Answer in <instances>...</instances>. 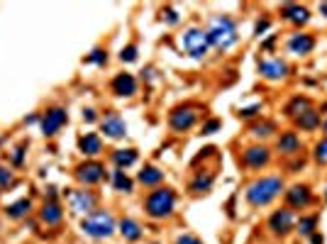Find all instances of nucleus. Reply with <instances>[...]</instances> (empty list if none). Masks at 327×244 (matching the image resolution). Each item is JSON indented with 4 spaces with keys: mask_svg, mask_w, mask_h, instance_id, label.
I'll return each instance as SVG.
<instances>
[{
    "mask_svg": "<svg viewBox=\"0 0 327 244\" xmlns=\"http://www.w3.org/2000/svg\"><path fill=\"white\" fill-rule=\"evenodd\" d=\"M266 161H269V149H264V147H249L244 151V164L252 169H259Z\"/></svg>",
    "mask_w": 327,
    "mask_h": 244,
    "instance_id": "nucleus-15",
    "label": "nucleus"
},
{
    "mask_svg": "<svg viewBox=\"0 0 327 244\" xmlns=\"http://www.w3.org/2000/svg\"><path fill=\"white\" fill-rule=\"evenodd\" d=\"M315 159L320 164H327V139H322V142L315 147Z\"/></svg>",
    "mask_w": 327,
    "mask_h": 244,
    "instance_id": "nucleus-32",
    "label": "nucleus"
},
{
    "mask_svg": "<svg viewBox=\"0 0 327 244\" xmlns=\"http://www.w3.org/2000/svg\"><path fill=\"white\" fill-rule=\"evenodd\" d=\"M83 120H86V122H93V120H96V110H91V108L83 110Z\"/></svg>",
    "mask_w": 327,
    "mask_h": 244,
    "instance_id": "nucleus-38",
    "label": "nucleus"
},
{
    "mask_svg": "<svg viewBox=\"0 0 327 244\" xmlns=\"http://www.w3.org/2000/svg\"><path fill=\"white\" fill-rule=\"evenodd\" d=\"M81 230L86 232V234H91V237H96V239H103V237H110V234H112L115 220H112V215L105 213V210H96V213H91V215L81 222Z\"/></svg>",
    "mask_w": 327,
    "mask_h": 244,
    "instance_id": "nucleus-3",
    "label": "nucleus"
},
{
    "mask_svg": "<svg viewBox=\"0 0 327 244\" xmlns=\"http://www.w3.org/2000/svg\"><path fill=\"white\" fill-rule=\"evenodd\" d=\"M298 230L303 232V234H313L315 230V217H303L298 222Z\"/></svg>",
    "mask_w": 327,
    "mask_h": 244,
    "instance_id": "nucleus-30",
    "label": "nucleus"
},
{
    "mask_svg": "<svg viewBox=\"0 0 327 244\" xmlns=\"http://www.w3.org/2000/svg\"><path fill=\"white\" fill-rule=\"evenodd\" d=\"M42 220H44L47 225H56V222L61 220V208H59L54 200H49V203L42 208Z\"/></svg>",
    "mask_w": 327,
    "mask_h": 244,
    "instance_id": "nucleus-19",
    "label": "nucleus"
},
{
    "mask_svg": "<svg viewBox=\"0 0 327 244\" xmlns=\"http://www.w3.org/2000/svg\"><path fill=\"white\" fill-rule=\"evenodd\" d=\"M195 108H176L171 112V127L176 130V132H183V130H188L193 127V122H195Z\"/></svg>",
    "mask_w": 327,
    "mask_h": 244,
    "instance_id": "nucleus-11",
    "label": "nucleus"
},
{
    "mask_svg": "<svg viewBox=\"0 0 327 244\" xmlns=\"http://www.w3.org/2000/svg\"><path fill=\"white\" fill-rule=\"evenodd\" d=\"M166 15H169L166 20H169L171 25H174V22H178V17H176V13H174V10H166Z\"/></svg>",
    "mask_w": 327,
    "mask_h": 244,
    "instance_id": "nucleus-40",
    "label": "nucleus"
},
{
    "mask_svg": "<svg viewBox=\"0 0 327 244\" xmlns=\"http://www.w3.org/2000/svg\"><path fill=\"white\" fill-rule=\"evenodd\" d=\"M103 174H105V166L103 164H83V166H78L76 169V178L81 181V183H86V186H91V183H98L100 178H103Z\"/></svg>",
    "mask_w": 327,
    "mask_h": 244,
    "instance_id": "nucleus-10",
    "label": "nucleus"
},
{
    "mask_svg": "<svg viewBox=\"0 0 327 244\" xmlns=\"http://www.w3.org/2000/svg\"><path fill=\"white\" fill-rule=\"evenodd\" d=\"M68 203H71L73 213H88L91 215V210L96 205V195L91 190H73V193H68Z\"/></svg>",
    "mask_w": 327,
    "mask_h": 244,
    "instance_id": "nucleus-6",
    "label": "nucleus"
},
{
    "mask_svg": "<svg viewBox=\"0 0 327 244\" xmlns=\"http://www.w3.org/2000/svg\"><path fill=\"white\" fill-rule=\"evenodd\" d=\"M313 244H322V237H320V234H313Z\"/></svg>",
    "mask_w": 327,
    "mask_h": 244,
    "instance_id": "nucleus-41",
    "label": "nucleus"
},
{
    "mask_svg": "<svg viewBox=\"0 0 327 244\" xmlns=\"http://www.w3.org/2000/svg\"><path fill=\"white\" fill-rule=\"evenodd\" d=\"M298 125L303 130H315L317 125H320V112H315V110H305L303 115H298Z\"/></svg>",
    "mask_w": 327,
    "mask_h": 244,
    "instance_id": "nucleus-24",
    "label": "nucleus"
},
{
    "mask_svg": "<svg viewBox=\"0 0 327 244\" xmlns=\"http://www.w3.org/2000/svg\"><path fill=\"white\" fill-rule=\"evenodd\" d=\"M66 125V110L64 108H54L49 110L47 115H44V120H42V132L49 137V135H56L61 127Z\"/></svg>",
    "mask_w": 327,
    "mask_h": 244,
    "instance_id": "nucleus-7",
    "label": "nucleus"
},
{
    "mask_svg": "<svg viewBox=\"0 0 327 244\" xmlns=\"http://www.w3.org/2000/svg\"><path fill=\"white\" fill-rule=\"evenodd\" d=\"M266 29H269V20H259V22H257V27H254V34L261 37V32H266Z\"/></svg>",
    "mask_w": 327,
    "mask_h": 244,
    "instance_id": "nucleus-37",
    "label": "nucleus"
},
{
    "mask_svg": "<svg viewBox=\"0 0 327 244\" xmlns=\"http://www.w3.org/2000/svg\"><path fill=\"white\" fill-rule=\"evenodd\" d=\"M29 208H32L29 198H22V200H17V203L8 205V215H10V217H22L29 210Z\"/></svg>",
    "mask_w": 327,
    "mask_h": 244,
    "instance_id": "nucleus-25",
    "label": "nucleus"
},
{
    "mask_svg": "<svg viewBox=\"0 0 327 244\" xmlns=\"http://www.w3.org/2000/svg\"><path fill=\"white\" fill-rule=\"evenodd\" d=\"M0 183L5 186V183H10V174L5 171V169H0Z\"/></svg>",
    "mask_w": 327,
    "mask_h": 244,
    "instance_id": "nucleus-39",
    "label": "nucleus"
},
{
    "mask_svg": "<svg viewBox=\"0 0 327 244\" xmlns=\"http://www.w3.org/2000/svg\"><path fill=\"white\" fill-rule=\"evenodd\" d=\"M320 13L327 15V3H322V5H320Z\"/></svg>",
    "mask_w": 327,
    "mask_h": 244,
    "instance_id": "nucleus-42",
    "label": "nucleus"
},
{
    "mask_svg": "<svg viewBox=\"0 0 327 244\" xmlns=\"http://www.w3.org/2000/svg\"><path fill=\"white\" fill-rule=\"evenodd\" d=\"M208 42L213 47H218V49H230L232 44L237 42V27H234V22H232L230 17H225V15L215 17L210 22V27H208Z\"/></svg>",
    "mask_w": 327,
    "mask_h": 244,
    "instance_id": "nucleus-2",
    "label": "nucleus"
},
{
    "mask_svg": "<svg viewBox=\"0 0 327 244\" xmlns=\"http://www.w3.org/2000/svg\"><path fill=\"white\" fill-rule=\"evenodd\" d=\"M278 149L286 151V154H293V151L300 149V139L293 132H286V135H281V139H278Z\"/></svg>",
    "mask_w": 327,
    "mask_h": 244,
    "instance_id": "nucleus-20",
    "label": "nucleus"
},
{
    "mask_svg": "<svg viewBox=\"0 0 327 244\" xmlns=\"http://www.w3.org/2000/svg\"><path fill=\"white\" fill-rule=\"evenodd\" d=\"M78 147H81V151L83 154H88V156H96L98 151L103 149V144H100V137L98 135H86V137H81V142H78Z\"/></svg>",
    "mask_w": 327,
    "mask_h": 244,
    "instance_id": "nucleus-18",
    "label": "nucleus"
},
{
    "mask_svg": "<svg viewBox=\"0 0 327 244\" xmlns=\"http://www.w3.org/2000/svg\"><path fill=\"white\" fill-rule=\"evenodd\" d=\"M271 132H273L271 122H264V125H254V127H252V135H257V137H269Z\"/></svg>",
    "mask_w": 327,
    "mask_h": 244,
    "instance_id": "nucleus-29",
    "label": "nucleus"
},
{
    "mask_svg": "<svg viewBox=\"0 0 327 244\" xmlns=\"http://www.w3.org/2000/svg\"><path fill=\"white\" fill-rule=\"evenodd\" d=\"M120 232H122L125 239H132V242L142 237V227L137 225L135 220H122V222H120Z\"/></svg>",
    "mask_w": 327,
    "mask_h": 244,
    "instance_id": "nucleus-21",
    "label": "nucleus"
},
{
    "mask_svg": "<svg viewBox=\"0 0 327 244\" xmlns=\"http://www.w3.org/2000/svg\"><path fill=\"white\" fill-rule=\"evenodd\" d=\"M259 73L264 78H269V81H278V78H283L288 73V66L286 61H281V59H266V61L259 64Z\"/></svg>",
    "mask_w": 327,
    "mask_h": 244,
    "instance_id": "nucleus-9",
    "label": "nucleus"
},
{
    "mask_svg": "<svg viewBox=\"0 0 327 244\" xmlns=\"http://www.w3.org/2000/svg\"><path fill=\"white\" fill-rule=\"evenodd\" d=\"M112 183H115V188H117V190H125V193H127V190H132V181L127 178V174H125L122 169H117V171H115Z\"/></svg>",
    "mask_w": 327,
    "mask_h": 244,
    "instance_id": "nucleus-26",
    "label": "nucleus"
},
{
    "mask_svg": "<svg viewBox=\"0 0 327 244\" xmlns=\"http://www.w3.org/2000/svg\"><path fill=\"white\" fill-rule=\"evenodd\" d=\"M313 47H315V39L310 37V34H293L291 37V42H288V49L293 52V54H310L313 52Z\"/></svg>",
    "mask_w": 327,
    "mask_h": 244,
    "instance_id": "nucleus-13",
    "label": "nucleus"
},
{
    "mask_svg": "<svg viewBox=\"0 0 327 244\" xmlns=\"http://www.w3.org/2000/svg\"><path fill=\"white\" fill-rule=\"evenodd\" d=\"M210 183H213V176H198L195 181H193V186H191V188L195 190V193H200V190L210 188Z\"/></svg>",
    "mask_w": 327,
    "mask_h": 244,
    "instance_id": "nucleus-28",
    "label": "nucleus"
},
{
    "mask_svg": "<svg viewBox=\"0 0 327 244\" xmlns=\"http://www.w3.org/2000/svg\"><path fill=\"white\" fill-rule=\"evenodd\" d=\"M161 178H164V174L159 169H154V166H147L144 171H139V181H142L144 186H156Z\"/></svg>",
    "mask_w": 327,
    "mask_h": 244,
    "instance_id": "nucleus-23",
    "label": "nucleus"
},
{
    "mask_svg": "<svg viewBox=\"0 0 327 244\" xmlns=\"http://www.w3.org/2000/svg\"><path fill=\"white\" fill-rule=\"evenodd\" d=\"M283 188V183H281V178L276 176H269V178H259V181H254L249 188H247V200L254 205V208H261V205H269L281 193Z\"/></svg>",
    "mask_w": 327,
    "mask_h": 244,
    "instance_id": "nucleus-1",
    "label": "nucleus"
},
{
    "mask_svg": "<svg viewBox=\"0 0 327 244\" xmlns=\"http://www.w3.org/2000/svg\"><path fill=\"white\" fill-rule=\"evenodd\" d=\"M176 244H203L198 237H193V234H181L176 239Z\"/></svg>",
    "mask_w": 327,
    "mask_h": 244,
    "instance_id": "nucleus-35",
    "label": "nucleus"
},
{
    "mask_svg": "<svg viewBox=\"0 0 327 244\" xmlns=\"http://www.w3.org/2000/svg\"><path fill=\"white\" fill-rule=\"evenodd\" d=\"M220 130V120H210L203 125V135H215Z\"/></svg>",
    "mask_w": 327,
    "mask_h": 244,
    "instance_id": "nucleus-34",
    "label": "nucleus"
},
{
    "mask_svg": "<svg viewBox=\"0 0 327 244\" xmlns=\"http://www.w3.org/2000/svg\"><path fill=\"white\" fill-rule=\"evenodd\" d=\"M325 132H327V122H325Z\"/></svg>",
    "mask_w": 327,
    "mask_h": 244,
    "instance_id": "nucleus-43",
    "label": "nucleus"
},
{
    "mask_svg": "<svg viewBox=\"0 0 327 244\" xmlns=\"http://www.w3.org/2000/svg\"><path fill=\"white\" fill-rule=\"evenodd\" d=\"M259 110H261V105H252V108H242L239 115H242V117H252V115H257Z\"/></svg>",
    "mask_w": 327,
    "mask_h": 244,
    "instance_id": "nucleus-36",
    "label": "nucleus"
},
{
    "mask_svg": "<svg viewBox=\"0 0 327 244\" xmlns=\"http://www.w3.org/2000/svg\"><path fill=\"white\" fill-rule=\"evenodd\" d=\"M288 203L293 205V208H305V205L310 203V190L305 188V186H293V188L288 190Z\"/></svg>",
    "mask_w": 327,
    "mask_h": 244,
    "instance_id": "nucleus-17",
    "label": "nucleus"
},
{
    "mask_svg": "<svg viewBox=\"0 0 327 244\" xmlns=\"http://www.w3.org/2000/svg\"><path fill=\"white\" fill-rule=\"evenodd\" d=\"M88 61H93V64H105V61H108V54H105L103 49H96L93 54L88 56Z\"/></svg>",
    "mask_w": 327,
    "mask_h": 244,
    "instance_id": "nucleus-33",
    "label": "nucleus"
},
{
    "mask_svg": "<svg viewBox=\"0 0 327 244\" xmlns=\"http://www.w3.org/2000/svg\"><path fill=\"white\" fill-rule=\"evenodd\" d=\"M174 200H176V198H174L171 190L159 188L147 198L144 210H147V215L149 217H166V215H171V210H174Z\"/></svg>",
    "mask_w": 327,
    "mask_h": 244,
    "instance_id": "nucleus-4",
    "label": "nucleus"
},
{
    "mask_svg": "<svg viewBox=\"0 0 327 244\" xmlns=\"http://www.w3.org/2000/svg\"><path fill=\"white\" fill-rule=\"evenodd\" d=\"M269 227H271L276 234H286L291 227H293V213L291 210H276L269 220Z\"/></svg>",
    "mask_w": 327,
    "mask_h": 244,
    "instance_id": "nucleus-12",
    "label": "nucleus"
},
{
    "mask_svg": "<svg viewBox=\"0 0 327 244\" xmlns=\"http://www.w3.org/2000/svg\"><path fill=\"white\" fill-rule=\"evenodd\" d=\"M100 130H103L105 137H110V139H120V137L127 135V125H125V120L117 112H110L108 117L100 122Z\"/></svg>",
    "mask_w": 327,
    "mask_h": 244,
    "instance_id": "nucleus-8",
    "label": "nucleus"
},
{
    "mask_svg": "<svg viewBox=\"0 0 327 244\" xmlns=\"http://www.w3.org/2000/svg\"><path fill=\"white\" fill-rule=\"evenodd\" d=\"M181 42H183V49H186L193 59H203V56L208 54V47H210L208 32H203V29H198V27L188 29V32L181 37Z\"/></svg>",
    "mask_w": 327,
    "mask_h": 244,
    "instance_id": "nucleus-5",
    "label": "nucleus"
},
{
    "mask_svg": "<svg viewBox=\"0 0 327 244\" xmlns=\"http://www.w3.org/2000/svg\"><path fill=\"white\" fill-rule=\"evenodd\" d=\"M305 110H310V103H308L305 98H296V100H293V103L286 108V112H288V115H298V112L303 115Z\"/></svg>",
    "mask_w": 327,
    "mask_h": 244,
    "instance_id": "nucleus-27",
    "label": "nucleus"
},
{
    "mask_svg": "<svg viewBox=\"0 0 327 244\" xmlns=\"http://www.w3.org/2000/svg\"><path fill=\"white\" fill-rule=\"evenodd\" d=\"M120 59H122L125 64H132V61L137 59V47H135V44L125 47V49H122V54H120Z\"/></svg>",
    "mask_w": 327,
    "mask_h": 244,
    "instance_id": "nucleus-31",
    "label": "nucleus"
},
{
    "mask_svg": "<svg viewBox=\"0 0 327 244\" xmlns=\"http://www.w3.org/2000/svg\"><path fill=\"white\" fill-rule=\"evenodd\" d=\"M112 91L117 95H135L137 93V81L132 73H120L115 81H112Z\"/></svg>",
    "mask_w": 327,
    "mask_h": 244,
    "instance_id": "nucleus-14",
    "label": "nucleus"
},
{
    "mask_svg": "<svg viewBox=\"0 0 327 244\" xmlns=\"http://www.w3.org/2000/svg\"><path fill=\"white\" fill-rule=\"evenodd\" d=\"M112 161L117 164L120 169H122V166H132V164L137 161V151L135 149H117L112 154Z\"/></svg>",
    "mask_w": 327,
    "mask_h": 244,
    "instance_id": "nucleus-22",
    "label": "nucleus"
},
{
    "mask_svg": "<svg viewBox=\"0 0 327 244\" xmlns=\"http://www.w3.org/2000/svg\"><path fill=\"white\" fill-rule=\"evenodd\" d=\"M281 15L291 20V22H296V25H305L308 20H310V13L305 10V8H300V5H283L281 8Z\"/></svg>",
    "mask_w": 327,
    "mask_h": 244,
    "instance_id": "nucleus-16",
    "label": "nucleus"
}]
</instances>
